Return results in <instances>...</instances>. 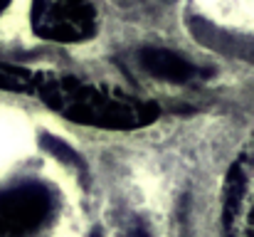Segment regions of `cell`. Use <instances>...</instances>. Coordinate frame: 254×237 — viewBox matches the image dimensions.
Wrapping results in <instances>:
<instances>
[{"label": "cell", "instance_id": "cell-1", "mask_svg": "<svg viewBox=\"0 0 254 237\" xmlns=\"http://www.w3.org/2000/svg\"><path fill=\"white\" fill-rule=\"evenodd\" d=\"M37 94L64 119L96 129L131 131L158 119L156 104L136 99L121 89L89 84L77 77H57L47 72Z\"/></svg>", "mask_w": 254, "mask_h": 237}, {"label": "cell", "instance_id": "cell-2", "mask_svg": "<svg viewBox=\"0 0 254 237\" xmlns=\"http://www.w3.org/2000/svg\"><path fill=\"white\" fill-rule=\"evenodd\" d=\"M55 205L52 188L37 180L0 188V237H32L52 220Z\"/></svg>", "mask_w": 254, "mask_h": 237}, {"label": "cell", "instance_id": "cell-3", "mask_svg": "<svg viewBox=\"0 0 254 237\" xmlns=\"http://www.w3.org/2000/svg\"><path fill=\"white\" fill-rule=\"evenodd\" d=\"M32 30L55 42H79L94 35L96 10L89 0H32Z\"/></svg>", "mask_w": 254, "mask_h": 237}, {"label": "cell", "instance_id": "cell-4", "mask_svg": "<svg viewBox=\"0 0 254 237\" xmlns=\"http://www.w3.org/2000/svg\"><path fill=\"white\" fill-rule=\"evenodd\" d=\"M227 237H254V144L230 170L225 188Z\"/></svg>", "mask_w": 254, "mask_h": 237}, {"label": "cell", "instance_id": "cell-5", "mask_svg": "<svg viewBox=\"0 0 254 237\" xmlns=\"http://www.w3.org/2000/svg\"><path fill=\"white\" fill-rule=\"evenodd\" d=\"M138 65L148 75L166 79V81H175V84H190V81L202 79L207 75L205 70H200L183 55H178L173 50H163V47H143L138 52Z\"/></svg>", "mask_w": 254, "mask_h": 237}, {"label": "cell", "instance_id": "cell-6", "mask_svg": "<svg viewBox=\"0 0 254 237\" xmlns=\"http://www.w3.org/2000/svg\"><path fill=\"white\" fill-rule=\"evenodd\" d=\"M45 77H47V72H35V70H27V67L0 62V89L37 94Z\"/></svg>", "mask_w": 254, "mask_h": 237}, {"label": "cell", "instance_id": "cell-7", "mask_svg": "<svg viewBox=\"0 0 254 237\" xmlns=\"http://www.w3.org/2000/svg\"><path fill=\"white\" fill-rule=\"evenodd\" d=\"M7 5H10V0H0V12H2V10H5Z\"/></svg>", "mask_w": 254, "mask_h": 237}]
</instances>
